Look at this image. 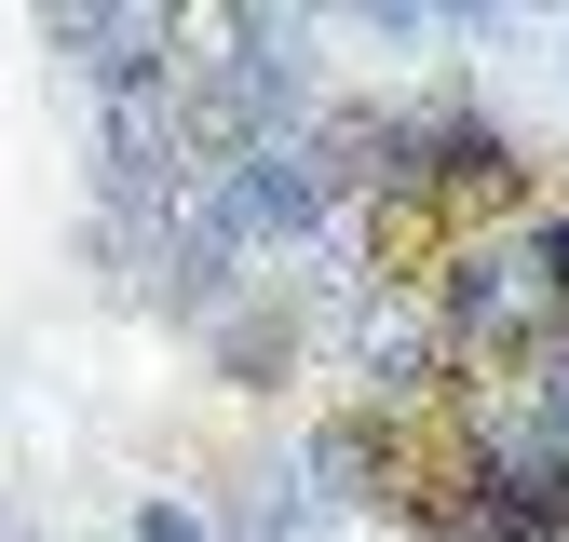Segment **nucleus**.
<instances>
[{"instance_id":"nucleus-2","label":"nucleus","mask_w":569,"mask_h":542,"mask_svg":"<svg viewBox=\"0 0 569 542\" xmlns=\"http://www.w3.org/2000/svg\"><path fill=\"white\" fill-rule=\"evenodd\" d=\"M367 271H380V285H407V299H435L448 271H461V231H448V203L420 190V177H393V190L367 203Z\"/></svg>"},{"instance_id":"nucleus-3","label":"nucleus","mask_w":569,"mask_h":542,"mask_svg":"<svg viewBox=\"0 0 569 542\" xmlns=\"http://www.w3.org/2000/svg\"><path fill=\"white\" fill-rule=\"evenodd\" d=\"M420 190L448 203V231H461V258H475V244H502V231L529 218V203H542V177H529L516 150H448V163H420Z\"/></svg>"},{"instance_id":"nucleus-4","label":"nucleus","mask_w":569,"mask_h":542,"mask_svg":"<svg viewBox=\"0 0 569 542\" xmlns=\"http://www.w3.org/2000/svg\"><path fill=\"white\" fill-rule=\"evenodd\" d=\"M516 367H529V339H516V325H488V312L448 325V380H516Z\"/></svg>"},{"instance_id":"nucleus-1","label":"nucleus","mask_w":569,"mask_h":542,"mask_svg":"<svg viewBox=\"0 0 569 542\" xmlns=\"http://www.w3.org/2000/svg\"><path fill=\"white\" fill-rule=\"evenodd\" d=\"M352 474L367 502L435 529V542H488V529H529V502H502V461L461 421V393H407V406H352Z\"/></svg>"}]
</instances>
